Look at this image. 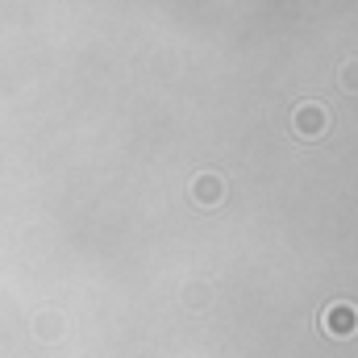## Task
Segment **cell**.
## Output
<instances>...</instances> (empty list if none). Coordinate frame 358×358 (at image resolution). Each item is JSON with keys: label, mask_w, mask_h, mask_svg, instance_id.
<instances>
[{"label": "cell", "mask_w": 358, "mask_h": 358, "mask_svg": "<svg viewBox=\"0 0 358 358\" xmlns=\"http://www.w3.org/2000/svg\"><path fill=\"white\" fill-rule=\"evenodd\" d=\"M321 325H325V334H334V338H350V334H358V308L338 300V304L325 308Z\"/></svg>", "instance_id": "6da1fadb"}, {"label": "cell", "mask_w": 358, "mask_h": 358, "mask_svg": "<svg viewBox=\"0 0 358 358\" xmlns=\"http://www.w3.org/2000/svg\"><path fill=\"white\" fill-rule=\"evenodd\" d=\"M296 134H304V138L325 134V108L321 104H300L296 108Z\"/></svg>", "instance_id": "7a4b0ae2"}, {"label": "cell", "mask_w": 358, "mask_h": 358, "mask_svg": "<svg viewBox=\"0 0 358 358\" xmlns=\"http://www.w3.org/2000/svg\"><path fill=\"white\" fill-rule=\"evenodd\" d=\"M221 192H225V187H221V179H217V176H200V179H196V200H200V204L221 200Z\"/></svg>", "instance_id": "3957f363"}]
</instances>
